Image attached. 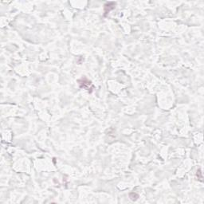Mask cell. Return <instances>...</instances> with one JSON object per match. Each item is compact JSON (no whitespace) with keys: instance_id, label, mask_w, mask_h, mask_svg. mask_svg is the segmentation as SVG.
Instances as JSON below:
<instances>
[{"instance_id":"cell-3","label":"cell","mask_w":204,"mask_h":204,"mask_svg":"<svg viewBox=\"0 0 204 204\" xmlns=\"http://www.w3.org/2000/svg\"><path fill=\"white\" fill-rule=\"evenodd\" d=\"M129 197H130V199H131L132 200L136 201V199L139 198V195L137 194H136V193H131L129 194Z\"/></svg>"},{"instance_id":"cell-1","label":"cell","mask_w":204,"mask_h":204,"mask_svg":"<svg viewBox=\"0 0 204 204\" xmlns=\"http://www.w3.org/2000/svg\"><path fill=\"white\" fill-rule=\"evenodd\" d=\"M78 82H79L81 88H84V89H89V86L92 85L91 81H88L87 79H85H85H82V80H79L78 81Z\"/></svg>"},{"instance_id":"cell-2","label":"cell","mask_w":204,"mask_h":204,"mask_svg":"<svg viewBox=\"0 0 204 204\" xmlns=\"http://www.w3.org/2000/svg\"><path fill=\"white\" fill-rule=\"evenodd\" d=\"M116 5L115 3H108L107 4H105V13H108L109 12L110 10H112V9H113L114 7H110V6H113Z\"/></svg>"}]
</instances>
